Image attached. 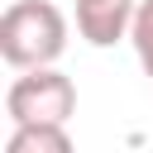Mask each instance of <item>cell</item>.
<instances>
[{
  "label": "cell",
  "mask_w": 153,
  "mask_h": 153,
  "mask_svg": "<svg viewBox=\"0 0 153 153\" xmlns=\"http://www.w3.org/2000/svg\"><path fill=\"white\" fill-rule=\"evenodd\" d=\"M67 53V14L53 0H14L0 14V57L14 72L57 67Z\"/></svg>",
  "instance_id": "obj_1"
},
{
  "label": "cell",
  "mask_w": 153,
  "mask_h": 153,
  "mask_svg": "<svg viewBox=\"0 0 153 153\" xmlns=\"http://www.w3.org/2000/svg\"><path fill=\"white\" fill-rule=\"evenodd\" d=\"M5 115H10L14 129L19 124H67L76 115V86L57 67L19 72L5 91Z\"/></svg>",
  "instance_id": "obj_2"
},
{
  "label": "cell",
  "mask_w": 153,
  "mask_h": 153,
  "mask_svg": "<svg viewBox=\"0 0 153 153\" xmlns=\"http://www.w3.org/2000/svg\"><path fill=\"white\" fill-rule=\"evenodd\" d=\"M129 43H134V57H139L143 76L153 81V0H139V14L129 24Z\"/></svg>",
  "instance_id": "obj_5"
},
{
  "label": "cell",
  "mask_w": 153,
  "mask_h": 153,
  "mask_svg": "<svg viewBox=\"0 0 153 153\" xmlns=\"http://www.w3.org/2000/svg\"><path fill=\"white\" fill-rule=\"evenodd\" d=\"M5 153H76L67 124H19L5 139Z\"/></svg>",
  "instance_id": "obj_4"
},
{
  "label": "cell",
  "mask_w": 153,
  "mask_h": 153,
  "mask_svg": "<svg viewBox=\"0 0 153 153\" xmlns=\"http://www.w3.org/2000/svg\"><path fill=\"white\" fill-rule=\"evenodd\" d=\"M72 10H76V33L91 48H110V43L129 38L139 0H72Z\"/></svg>",
  "instance_id": "obj_3"
}]
</instances>
